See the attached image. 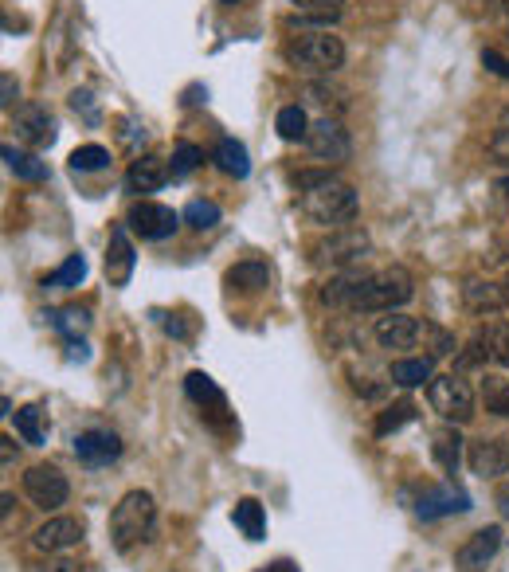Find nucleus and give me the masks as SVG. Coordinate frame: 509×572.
Listing matches in <instances>:
<instances>
[{
    "mask_svg": "<svg viewBox=\"0 0 509 572\" xmlns=\"http://www.w3.org/2000/svg\"><path fill=\"white\" fill-rule=\"evenodd\" d=\"M412 294H416V279L404 267H384L372 275L349 271V275L333 279L322 290V302L357 310V314H392L404 302H412Z\"/></svg>",
    "mask_w": 509,
    "mask_h": 572,
    "instance_id": "f257e3e1",
    "label": "nucleus"
},
{
    "mask_svg": "<svg viewBox=\"0 0 509 572\" xmlns=\"http://www.w3.org/2000/svg\"><path fill=\"white\" fill-rule=\"evenodd\" d=\"M298 185V208L306 220L322 224V228H349L361 212V200H357V189L341 177H333L329 169H318V173H298L294 177Z\"/></svg>",
    "mask_w": 509,
    "mask_h": 572,
    "instance_id": "f03ea898",
    "label": "nucleus"
},
{
    "mask_svg": "<svg viewBox=\"0 0 509 572\" xmlns=\"http://www.w3.org/2000/svg\"><path fill=\"white\" fill-rule=\"evenodd\" d=\"M153 525H157L153 494L149 490H130V494H122V502L110 514V541H114L118 553H130V549H138V545L149 541Z\"/></svg>",
    "mask_w": 509,
    "mask_h": 572,
    "instance_id": "7ed1b4c3",
    "label": "nucleus"
},
{
    "mask_svg": "<svg viewBox=\"0 0 509 572\" xmlns=\"http://www.w3.org/2000/svg\"><path fill=\"white\" fill-rule=\"evenodd\" d=\"M286 63L298 67V71H310V75H333L341 63H345V44L341 36H333L329 28L325 32H298L286 40Z\"/></svg>",
    "mask_w": 509,
    "mask_h": 572,
    "instance_id": "20e7f679",
    "label": "nucleus"
},
{
    "mask_svg": "<svg viewBox=\"0 0 509 572\" xmlns=\"http://www.w3.org/2000/svg\"><path fill=\"white\" fill-rule=\"evenodd\" d=\"M427 400L431 408L447 420V424H470L474 412H478V396L470 381H463V373H447V377H435L427 384Z\"/></svg>",
    "mask_w": 509,
    "mask_h": 572,
    "instance_id": "39448f33",
    "label": "nucleus"
},
{
    "mask_svg": "<svg viewBox=\"0 0 509 572\" xmlns=\"http://www.w3.org/2000/svg\"><path fill=\"white\" fill-rule=\"evenodd\" d=\"M369 255V232L365 228H333L329 236H322L310 247V259L318 267H353Z\"/></svg>",
    "mask_w": 509,
    "mask_h": 572,
    "instance_id": "423d86ee",
    "label": "nucleus"
},
{
    "mask_svg": "<svg viewBox=\"0 0 509 572\" xmlns=\"http://www.w3.org/2000/svg\"><path fill=\"white\" fill-rule=\"evenodd\" d=\"M181 220L185 216H177L169 204H157V200H138V204H130V212H126V228L141 239H169L177 228H181Z\"/></svg>",
    "mask_w": 509,
    "mask_h": 572,
    "instance_id": "0eeeda50",
    "label": "nucleus"
},
{
    "mask_svg": "<svg viewBox=\"0 0 509 572\" xmlns=\"http://www.w3.org/2000/svg\"><path fill=\"white\" fill-rule=\"evenodd\" d=\"M24 494L32 498V506H40V510H59V506H67V498H71V482L67 475L59 471V467H28V475H24Z\"/></svg>",
    "mask_w": 509,
    "mask_h": 572,
    "instance_id": "6e6552de",
    "label": "nucleus"
},
{
    "mask_svg": "<svg viewBox=\"0 0 509 572\" xmlns=\"http://www.w3.org/2000/svg\"><path fill=\"white\" fill-rule=\"evenodd\" d=\"M310 153L325 161V165H345L353 157V142H349V130L337 122V118H318L310 122V134H306Z\"/></svg>",
    "mask_w": 509,
    "mask_h": 572,
    "instance_id": "1a4fd4ad",
    "label": "nucleus"
},
{
    "mask_svg": "<svg viewBox=\"0 0 509 572\" xmlns=\"http://www.w3.org/2000/svg\"><path fill=\"white\" fill-rule=\"evenodd\" d=\"M75 51H79V20L71 12V0H63L51 20V32H47V59L55 71H63L75 59Z\"/></svg>",
    "mask_w": 509,
    "mask_h": 572,
    "instance_id": "9d476101",
    "label": "nucleus"
},
{
    "mask_svg": "<svg viewBox=\"0 0 509 572\" xmlns=\"http://www.w3.org/2000/svg\"><path fill=\"white\" fill-rule=\"evenodd\" d=\"M12 130H16V138L24 145L47 149V145L55 142V114L47 106H40V102H24L12 114Z\"/></svg>",
    "mask_w": 509,
    "mask_h": 572,
    "instance_id": "9b49d317",
    "label": "nucleus"
},
{
    "mask_svg": "<svg viewBox=\"0 0 509 572\" xmlns=\"http://www.w3.org/2000/svg\"><path fill=\"white\" fill-rule=\"evenodd\" d=\"M134 267H138V251L130 243V228L126 220L110 228V239H106V279L110 286H126L134 279Z\"/></svg>",
    "mask_w": 509,
    "mask_h": 572,
    "instance_id": "f8f14e48",
    "label": "nucleus"
},
{
    "mask_svg": "<svg viewBox=\"0 0 509 572\" xmlns=\"http://www.w3.org/2000/svg\"><path fill=\"white\" fill-rule=\"evenodd\" d=\"M498 549H502V525H486V529L470 533L463 545H459L455 565H459V572H482L498 557Z\"/></svg>",
    "mask_w": 509,
    "mask_h": 572,
    "instance_id": "ddd939ff",
    "label": "nucleus"
},
{
    "mask_svg": "<svg viewBox=\"0 0 509 572\" xmlns=\"http://www.w3.org/2000/svg\"><path fill=\"white\" fill-rule=\"evenodd\" d=\"M466 463L478 478H502L509 475V443L494 435H478L466 451Z\"/></svg>",
    "mask_w": 509,
    "mask_h": 572,
    "instance_id": "4468645a",
    "label": "nucleus"
},
{
    "mask_svg": "<svg viewBox=\"0 0 509 572\" xmlns=\"http://www.w3.org/2000/svg\"><path fill=\"white\" fill-rule=\"evenodd\" d=\"M466 510H470V494H463L459 486H431V490L419 494V502H416L419 522H439V518L466 514Z\"/></svg>",
    "mask_w": 509,
    "mask_h": 572,
    "instance_id": "2eb2a0df",
    "label": "nucleus"
},
{
    "mask_svg": "<svg viewBox=\"0 0 509 572\" xmlns=\"http://www.w3.org/2000/svg\"><path fill=\"white\" fill-rule=\"evenodd\" d=\"M83 522L79 518H47L36 533H32V549L36 553H67V549H75L79 541H83Z\"/></svg>",
    "mask_w": 509,
    "mask_h": 572,
    "instance_id": "dca6fc26",
    "label": "nucleus"
},
{
    "mask_svg": "<svg viewBox=\"0 0 509 572\" xmlns=\"http://www.w3.org/2000/svg\"><path fill=\"white\" fill-rule=\"evenodd\" d=\"M122 455V439L110 428H91L75 435V459L87 463V467H106Z\"/></svg>",
    "mask_w": 509,
    "mask_h": 572,
    "instance_id": "f3484780",
    "label": "nucleus"
},
{
    "mask_svg": "<svg viewBox=\"0 0 509 572\" xmlns=\"http://www.w3.org/2000/svg\"><path fill=\"white\" fill-rule=\"evenodd\" d=\"M423 322L419 318H408V314H388V318H376V341L384 349H412L419 337H423Z\"/></svg>",
    "mask_w": 509,
    "mask_h": 572,
    "instance_id": "a211bd4d",
    "label": "nucleus"
},
{
    "mask_svg": "<svg viewBox=\"0 0 509 572\" xmlns=\"http://www.w3.org/2000/svg\"><path fill=\"white\" fill-rule=\"evenodd\" d=\"M185 392L188 400L196 404V408H204L208 416H216V420H228V396H224V388L212 381L208 373H188L185 377Z\"/></svg>",
    "mask_w": 509,
    "mask_h": 572,
    "instance_id": "6ab92c4d",
    "label": "nucleus"
},
{
    "mask_svg": "<svg viewBox=\"0 0 509 572\" xmlns=\"http://www.w3.org/2000/svg\"><path fill=\"white\" fill-rule=\"evenodd\" d=\"M169 165L157 157V153H145V157H134V165H130V173H126V189L145 196V192H157L165 181H169Z\"/></svg>",
    "mask_w": 509,
    "mask_h": 572,
    "instance_id": "aec40b11",
    "label": "nucleus"
},
{
    "mask_svg": "<svg viewBox=\"0 0 509 572\" xmlns=\"http://www.w3.org/2000/svg\"><path fill=\"white\" fill-rule=\"evenodd\" d=\"M286 4H294V16L286 20L290 28H294V24H298V28L314 24V28H322V32L341 16V8H345V0H286Z\"/></svg>",
    "mask_w": 509,
    "mask_h": 572,
    "instance_id": "412c9836",
    "label": "nucleus"
},
{
    "mask_svg": "<svg viewBox=\"0 0 509 572\" xmlns=\"http://www.w3.org/2000/svg\"><path fill=\"white\" fill-rule=\"evenodd\" d=\"M463 302L470 314H498L506 310V294L498 283H482V279H466L463 286Z\"/></svg>",
    "mask_w": 509,
    "mask_h": 572,
    "instance_id": "4be33fe9",
    "label": "nucleus"
},
{
    "mask_svg": "<svg viewBox=\"0 0 509 572\" xmlns=\"http://www.w3.org/2000/svg\"><path fill=\"white\" fill-rule=\"evenodd\" d=\"M212 161H216V169H220L224 177H235V181H243V177L251 173L247 145L235 142V138H220V145L212 149Z\"/></svg>",
    "mask_w": 509,
    "mask_h": 572,
    "instance_id": "5701e85b",
    "label": "nucleus"
},
{
    "mask_svg": "<svg viewBox=\"0 0 509 572\" xmlns=\"http://www.w3.org/2000/svg\"><path fill=\"white\" fill-rule=\"evenodd\" d=\"M431 455H435V463H439L447 475L459 471V463H463V435H459V424H447V428L435 431Z\"/></svg>",
    "mask_w": 509,
    "mask_h": 572,
    "instance_id": "b1692460",
    "label": "nucleus"
},
{
    "mask_svg": "<svg viewBox=\"0 0 509 572\" xmlns=\"http://www.w3.org/2000/svg\"><path fill=\"white\" fill-rule=\"evenodd\" d=\"M224 283L232 286V290H243V294H255V290H267L271 271H267L263 259H243V263H235L232 271L224 275Z\"/></svg>",
    "mask_w": 509,
    "mask_h": 572,
    "instance_id": "393cba45",
    "label": "nucleus"
},
{
    "mask_svg": "<svg viewBox=\"0 0 509 572\" xmlns=\"http://www.w3.org/2000/svg\"><path fill=\"white\" fill-rule=\"evenodd\" d=\"M435 361L431 357H400L392 361V384L400 388H419V384H431L435 377Z\"/></svg>",
    "mask_w": 509,
    "mask_h": 572,
    "instance_id": "a878e982",
    "label": "nucleus"
},
{
    "mask_svg": "<svg viewBox=\"0 0 509 572\" xmlns=\"http://www.w3.org/2000/svg\"><path fill=\"white\" fill-rule=\"evenodd\" d=\"M0 153H4V165H8V173H16L20 181H44V177H47V161H40L36 153H28V149H16V145H4Z\"/></svg>",
    "mask_w": 509,
    "mask_h": 572,
    "instance_id": "bb28decb",
    "label": "nucleus"
},
{
    "mask_svg": "<svg viewBox=\"0 0 509 572\" xmlns=\"http://www.w3.org/2000/svg\"><path fill=\"white\" fill-rule=\"evenodd\" d=\"M232 522L243 529V537H247V541H263V537H267V514H263V506H259L255 498L235 502Z\"/></svg>",
    "mask_w": 509,
    "mask_h": 572,
    "instance_id": "cd10ccee",
    "label": "nucleus"
},
{
    "mask_svg": "<svg viewBox=\"0 0 509 572\" xmlns=\"http://www.w3.org/2000/svg\"><path fill=\"white\" fill-rule=\"evenodd\" d=\"M44 408L40 404H28V408H20L16 412V431H20V439L28 443V447H44L47 443V428H44Z\"/></svg>",
    "mask_w": 509,
    "mask_h": 572,
    "instance_id": "c85d7f7f",
    "label": "nucleus"
},
{
    "mask_svg": "<svg viewBox=\"0 0 509 572\" xmlns=\"http://www.w3.org/2000/svg\"><path fill=\"white\" fill-rule=\"evenodd\" d=\"M275 130L282 142H306V134H310V118H306V110L302 106H282L275 118Z\"/></svg>",
    "mask_w": 509,
    "mask_h": 572,
    "instance_id": "c756f323",
    "label": "nucleus"
},
{
    "mask_svg": "<svg viewBox=\"0 0 509 572\" xmlns=\"http://www.w3.org/2000/svg\"><path fill=\"white\" fill-rule=\"evenodd\" d=\"M416 420V404L412 400H396V404H388L384 412H380V420H376V439H388L392 431H400L404 424H412Z\"/></svg>",
    "mask_w": 509,
    "mask_h": 572,
    "instance_id": "7c9ffc66",
    "label": "nucleus"
},
{
    "mask_svg": "<svg viewBox=\"0 0 509 572\" xmlns=\"http://www.w3.org/2000/svg\"><path fill=\"white\" fill-rule=\"evenodd\" d=\"M87 279V259L83 255H67V263L59 267V271H51L44 279L47 290H71V286H79Z\"/></svg>",
    "mask_w": 509,
    "mask_h": 572,
    "instance_id": "2f4dec72",
    "label": "nucleus"
},
{
    "mask_svg": "<svg viewBox=\"0 0 509 572\" xmlns=\"http://www.w3.org/2000/svg\"><path fill=\"white\" fill-rule=\"evenodd\" d=\"M482 404H486L490 416H509V381L486 373L482 377Z\"/></svg>",
    "mask_w": 509,
    "mask_h": 572,
    "instance_id": "473e14b6",
    "label": "nucleus"
},
{
    "mask_svg": "<svg viewBox=\"0 0 509 572\" xmlns=\"http://www.w3.org/2000/svg\"><path fill=\"white\" fill-rule=\"evenodd\" d=\"M71 169L75 173H102V169H110V149L106 145H79L71 153Z\"/></svg>",
    "mask_w": 509,
    "mask_h": 572,
    "instance_id": "72a5a7b5",
    "label": "nucleus"
},
{
    "mask_svg": "<svg viewBox=\"0 0 509 572\" xmlns=\"http://www.w3.org/2000/svg\"><path fill=\"white\" fill-rule=\"evenodd\" d=\"M185 224L188 228H196V232L216 228V224H220V204H216V200H188Z\"/></svg>",
    "mask_w": 509,
    "mask_h": 572,
    "instance_id": "f704fd0d",
    "label": "nucleus"
},
{
    "mask_svg": "<svg viewBox=\"0 0 509 572\" xmlns=\"http://www.w3.org/2000/svg\"><path fill=\"white\" fill-rule=\"evenodd\" d=\"M51 318V326L59 330V334L71 337V345L79 341V334L91 326V318H87V310H75V306H67V310H59V314H47Z\"/></svg>",
    "mask_w": 509,
    "mask_h": 572,
    "instance_id": "c9c22d12",
    "label": "nucleus"
},
{
    "mask_svg": "<svg viewBox=\"0 0 509 572\" xmlns=\"http://www.w3.org/2000/svg\"><path fill=\"white\" fill-rule=\"evenodd\" d=\"M200 161H204V153H200L192 142H181L177 149H173V177H177V181H181V177H188V173H192Z\"/></svg>",
    "mask_w": 509,
    "mask_h": 572,
    "instance_id": "e433bc0d",
    "label": "nucleus"
},
{
    "mask_svg": "<svg viewBox=\"0 0 509 572\" xmlns=\"http://www.w3.org/2000/svg\"><path fill=\"white\" fill-rule=\"evenodd\" d=\"M486 349H490V337L474 334V337H470V345H466V353H459L455 369H459V373H466V369H478V365L486 361Z\"/></svg>",
    "mask_w": 509,
    "mask_h": 572,
    "instance_id": "4c0bfd02",
    "label": "nucleus"
},
{
    "mask_svg": "<svg viewBox=\"0 0 509 572\" xmlns=\"http://www.w3.org/2000/svg\"><path fill=\"white\" fill-rule=\"evenodd\" d=\"M490 357H494L498 365H509V318L490 330Z\"/></svg>",
    "mask_w": 509,
    "mask_h": 572,
    "instance_id": "58836bf2",
    "label": "nucleus"
},
{
    "mask_svg": "<svg viewBox=\"0 0 509 572\" xmlns=\"http://www.w3.org/2000/svg\"><path fill=\"white\" fill-rule=\"evenodd\" d=\"M71 110H75V114H83L91 126L98 122V106H94L91 91H75V95H71Z\"/></svg>",
    "mask_w": 509,
    "mask_h": 572,
    "instance_id": "ea45409f",
    "label": "nucleus"
},
{
    "mask_svg": "<svg viewBox=\"0 0 509 572\" xmlns=\"http://www.w3.org/2000/svg\"><path fill=\"white\" fill-rule=\"evenodd\" d=\"M118 138H122V142L138 153V138L145 142V126H138L134 118H118Z\"/></svg>",
    "mask_w": 509,
    "mask_h": 572,
    "instance_id": "a19ab883",
    "label": "nucleus"
},
{
    "mask_svg": "<svg viewBox=\"0 0 509 572\" xmlns=\"http://www.w3.org/2000/svg\"><path fill=\"white\" fill-rule=\"evenodd\" d=\"M32 572H87L79 561H71V557H55V561H44L40 569H32Z\"/></svg>",
    "mask_w": 509,
    "mask_h": 572,
    "instance_id": "79ce46f5",
    "label": "nucleus"
},
{
    "mask_svg": "<svg viewBox=\"0 0 509 572\" xmlns=\"http://www.w3.org/2000/svg\"><path fill=\"white\" fill-rule=\"evenodd\" d=\"M482 63H486V67H490L494 75H502V79H509V59H502V55H498V51H494V48L482 51Z\"/></svg>",
    "mask_w": 509,
    "mask_h": 572,
    "instance_id": "37998d69",
    "label": "nucleus"
},
{
    "mask_svg": "<svg viewBox=\"0 0 509 572\" xmlns=\"http://www.w3.org/2000/svg\"><path fill=\"white\" fill-rule=\"evenodd\" d=\"M0 106H4V110H12V102H16V79H12V75H8V71H4V75H0Z\"/></svg>",
    "mask_w": 509,
    "mask_h": 572,
    "instance_id": "c03bdc74",
    "label": "nucleus"
},
{
    "mask_svg": "<svg viewBox=\"0 0 509 572\" xmlns=\"http://www.w3.org/2000/svg\"><path fill=\"white\" fill-rule=\"evenodd\" d=\"M0 451H4V467H12V459H16V447H12V439H0Z\"/></svg>",
    "mask_w": 509,
    "mask_h": 572,
    "instance_id": "a18cd8bd",
    "label": "nucleus"
},
{
    "mask_svg": "<svg viewBox=\"0 0 509 572\" xmlns=\"http://www.w3.org/2000/svg\"><path fill=\"white\" fill-rule=\"evenodd\" d=\"M263 572H298V565L294 561H275V565H267Z\"/></svg>",
    "mask_w": 509,
    "mask_h": 572,
    "instance_id": "49530a36",
    "label": "nucleus"
},
{
    "mask_svg": "<svg viewBox=\"0 0 509 572\" xmlns=\"http://www.w3.org/2000/svg\"><path fill=\"white\" fill-rule=\"evenodd\" d=\"M498 126H502V134H509V106L502 110V114H498Z\"/></svg>",
    "mask_w": 509,
    "mask_h": 572,
    "instance_id": "de8ad7c7",
    "label": "nucleus"
},
{
    "mask_svg": "<svg viewBox=\"0 0 509 572\" xmlns=\"http://www.w3.org/2000/svg\"><path fill=\"white\" fill-rule=\"evenodd\" d=\"M498 189H502V192H509V177H502V181H498Z\"/></svg>",
    "mask_w": 509,
    "mask_h": 572,
    "instance_id": "09e8293b",
    "label": "nucleus"
},
{
    "mask_svg": "<svg viewBox=\"0 0 509 572\" xmlns=\"http://www.w3.org/2000/svg\"><path fill=\"white\" fill-rule=\"evenodd\" d=\"M502 294H506V306H509V279L502 283Z\"/></svg>",
    "mask_w": 509,
    "mask_h": 572,
    "instance_id": "8fccbe9b",
    "label": "nucleus"
},
{
    "mask_svg": "<svg viewBox=\"0 0 509 572\" xmlns=\"http://www.w3.org/2000/svg\"><path fill=\"white\" fill-rule=\"evenodd\" d=\"M220 4H235V0H220Z\"/></svg>",
    "mask_w": 509,
    "mask_h": 572,
    "instance_id": "3c124183",
    "label": "nucleus"
},
{
    "mask_svg": "<svg viewBox=\"0 0 509 572\" xmlns=\"http://www.w3.org/2000/svg\"><path fill=\"white\" fill-rule=\"evenodd\" d=\"M506 12H509V0H506Z\"/></svg>",
    "mask_w": 509,
    "mask_h": 572,
    "instance_id": "603ef678",
    "label": "nucleus"
}]
</instances>
